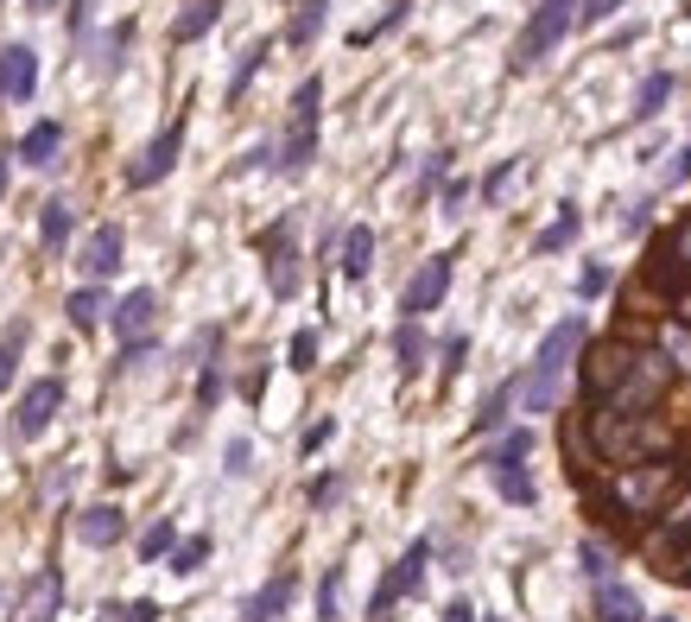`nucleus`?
I'll return each mask as SVG.
<instances>
[{
    "mask_svg": "<svg viewBox=\"0 0 691 622\" xmlns=\"http://www.w3.org/2000/svg\"><path fill=\"white\" fill-rule=\"evenodd\" d=\"M179 153H184V115H172V121L159 128V140L140 153V165L128 172V184H140V191H147V184H159L172 165H179Z\"/></svg>",
    "mask_w": 691,
    "mask_h": 622,
    "instance_id": "13",
    "label": "nucleus"
},
{
    "mask_svg": "<svg viewBox=\"0 0 691 622\" xmlns=\"http://www.w3.org/2000/svg\"><path fill=\"white\" fill-rule=\"evenodd\" d=\"M64 311H71V324H77V331H96L102 318H115V311H108V292H102V286H77V292L64 299Z\"/></svg>",
    "mask_w": 691,
    "mask_h": 622,
    "instance_id": "23",
    "label": "nucleus"
},
{
    "mask_svg": "<svg viewBox=\"0 0 691 622\" xmlns=\"http://www.w3.org/2000/svg\"><path fill=\"white\" fill-rule=\"evenodd\" d=\"M596 616L603 622H640V597L628 591V585L603 578V585H596Z\"/></svg>",
    "mask_w": 691,
    "mask_h": 622,
    "instance_id": "21",
    "label": "nucleus"
},
{
    "mask_svg": "<svg viewBox=\"0 0 691 622\" xmlns=\"http://www.w3.org/2000/svg\"><path fill=\"white\" fill-rule=\"evenodd\" d=\"M331 495H336V476H317V483H311V502H317V508H324Z\"/></svg>",
    "mask_w": 691,
    "mask_h": 622,
    "instance_id": "52",
    "label": "nucleus"
},
{
    "mask_svg": "<svg viewBox=\"0 0 691 622\" xmlns=\"http://www.w3.org/2000/svg\"><path fill=\"white\" fill-rule=\"evenodd\" d=\"M57 407H64V382H57V375L52 382H32V388L20 394V407H13V432H20V439H39L57 419Z\"/></svg>",
    "mask_w": 691,
    "mask_h": 622,
    "instance_id": "12",
    "label": "nucleus"
},
{
    "mask_svg": "<svg viewBox=\"0 0 691 622\" xmlns=\"http://www.w3.org/2000/svg\"><path fill=\"white\" fill-rule=\"evenodd\" d=\"M508 400H514V382H508V388H495V394L483 400V414H476V432H495V426L508 419Z\"/></svg>",
    "mask_w": 691,
    "mask_h": 622,
    "instance_id": "37",
    "label": "nucleus"
},
{
    "mask_svg": "<svg viewBox=\"0 0 691 622\" xmlns=\"http://www.w3.org/2000/svg\"><path fill=\"white\" fill-rule=\"evenodd\" d=\"M628 368H635V350H628V343H596V350H590V363H584V394L603 407V400L622 388V375H628Z\"/></svg>",
    "mask_w": 691,
    "mask_h": 622,
    "instance_id": "11",
    "label": "nucleus"
},
{
    "mask_svg": "<svg viewBox=\"0 0 691 622\" xmlns=\"http://www.w3.org/2000/svg\"><path fill=\"white\" fill-rule=\"evenodd\" d=\"M615 7H628V0H584V13H577V20H584V26H603Z\"/></svg>",
    "mask_w": 691,
    "mask_h": 622,
    "instance_id": "42",
    "label": "nucleus"
},
{
    "mask_svg": "<svg viewBox=\"0 0 691 622\" xmlns=\"http://www.w3.org/2000/svg\"><path fill=\"white\" fill-rule=\"evenodd\" d=\"M444 172H451V153H432V159H425V172H419V204L438 191V179H444Z\"/></svg>",
    "mask_w": 691,
    "mask_h": 622,
    "instance_id": "40",
    "label": "nucleus"
},
{
    "mask_svg": "<svg viewBox=\"0 0 691 622\" xmlns=\"http://www.w3.org/2000/svg\"><path fill=\"white\" fill-rule=\"evenodd\" d=\"M685 578H691V566H685Z\"/></svg>",
    "mask_w": 691,
    "mask_h": 622,
    "instance_id": "56",
    "label": "nucleus"
},
{
    "mask_svg": "<svg viewBox=\"0 0 691 622\" xmlns=\"http://www.w3.org/2000/svg\"><path fill=\"white\" fill-rule=\"evenodd\" d=\"M71 229H77V210L64 204V197H52V204L39 210V242H45V248H64V242H71Z\"/></svg>",
    "mask_w": 691,
    "mask_h": 622,
    "instance_id": "26",
    "label": "nucleus"
},
{
    "mask_svg": "<svg viewBox=\"0 0 691 622\" xmlns=\"http://www.w3.org/2000/svg\"><path fill=\"white\" fill-rule=\"evenodd\" d=\"M590 451L615 470L654 464L672 451V426L660 414H622V407H596L590 414Z\"/></svg>",
    "mask_w": 691,
    "mask_h": 622,
    "instance_id": "1",
    "label": "nucleus"
},
{
    "mask_svg": "<svg viewBox=\"0 0 691 622\" xmlns=\"http://www.w3.org/2000/svg\"><path fill=\"white\" fill-rule=\"evenodd\" d=\"M292 591H299V578L292 571H280L267 591H255L248 597V610H241V622H280L285 616V603H292Z\"/></svg>",
    "mask_w": 691,
    "mask_h": 622,
    "instance_id": "17",
    "label": "nucleus"
},
{
    "mask_svg": "<svg viewBox=\"0 0 691 622\" xmlns=\"http://www.w3.org/2000/svg\"><path fill=\"white\" fill-rule=\"evenodd\" d=\"M216 20H223V0H191L179 20H172V45H197Z\"/></svg>",
    "mask_w": 691,
    "mask_h": 622,
    "instance_id": "19",
    "label": "nucleus"
},
{
    "mask_svg": "<svg viewBox=\"0 0 691 622\" xmlns=\"http://www.w3.org/2000/svg\"><path fill=\"white\" fill-rule=\"evenodd\" d=\"M260 255H267V286H273V299H299V248H292V216H280L273 229L260 235Z\"/></svg>",
    "mask_w": 691,
    "mask_h": 622,
    "instance_id": "8",
    "label": "nucleus"
},
{
    "mask_svg": "<svg viewBox=\"0 0 691 622\" xmlns=\"http://www.w3.org/2000/svg\"><path fill=\"white\" fill-rule=\"evenodd\" d=\"M57 147H64V133H57V121H32L26 133H20V147H13V159H26V165H52Z\"/></svg>",
    "mask_w": 691,
    "mask_h": 622,
    "instance_id": "20",
    "label": "nucleus"
},
{
    "mask_svg": "<svg viewBox=\"0 0 691 622\" xmlns=\"http://www.w3.org/2000/svg\"><path fill=\"white\" fill-rule=\"evenodd\" d=\"M0 7H7V0H0Z\"/></svg>",
    "mask_w": 691,
    "mask_h": 622,
    "instance_id": "57",
    "label": "nucleus"
},
{
    "mask_svg": "<svg viewBox=\"0 0 691 622\" xmlns=\"http://www.w3.org/2000/svg\"><path fill=\"white\" fill-rule=\"evenodd\" d=\"M451 267H457V255L419 260V274L407 280V299H400V311H407V318H425V311L444 305V292H451Z\"/></svg>",
    "mask_w": 691,
    "mask_h": 622,
    "instance_id": "10",
    "label": "nucleus"
},
{
    "mask_svg": "<svg viewBox=\"0 0 691 622\" xmlns=\"http://www.w3.org/2000/svg\"><path fill=\"white\" fill-rule=\"evenodd\" d=\"M672 375L679 368L666 363V350H635V368L622 375V388L603 400V407H622V414H654L666 400V388H672Z\"/></svg>",
    "mask_w": 691,
    "mask_h": 622,
    "instance_id": "5",
    "label": "nucleus"
},
{
    "mask_svg": "<svg viewBox=\"0 0 691 622\" xmlns=\"http://www.w3.org/2000/svg\"><path fill=\"white\" fill-rule=\"evenodd\" d=\"M685 179H691V147L672 159V165H666V184H685Z\"/></svg>",
    "mask_w": 691,
    "mask_h": 622,
    "instance_id": "50",
    "label": "nucleus"
},
{
    "mask_svg": "<svg viewBox=\"0 0 691 622\" xmlns=\"http://www.w3.org/2000/svg\"><path fill=\"white\" fill-rule=\"evenodd\" d=\"M292 368H317V331H292Z\"/></svg>",
    "mask_w": 691,
    "mask_h": 622,
    "instance_id": "39",
    "label": "nucleus"
},
{
    "mask_svg": "<svg viewBox=\"0 0 691 622\" xmlns=\"http://www.w3.org/2000/svg\"><path fill=\"white\" fill-rule=\"evenodd\" d=\"M32 7H39V13H45V7H57V0H32Z\"/></svg>",
    "mask_w": 691,
    "mask_h": 622,
    "instance_id": "54",
    "label": "nucleus"
},
{
    "mask_svg": "<svg viewBox=\"0 0 691 622\" xmlns=\"http://www.w3.org/2000/svg\"><path fill=\"white\" fill-rule=\"evenodd\" d=\"M267 57H273V39H255V45L241 52V64H235V77H229V103H241V89L260 77V64H267Z\"/></svg>",
    "mask_w": 691,
    "mask_h": 622,
    "instance_id": "28",
    "label": "nucleus"
},
{
    "mask_svg": "<svg viewBox=\"0 0 691 622\" xmlns=\"http://www.w3.org/2000/svg\"><path fill=\"white\" fill-rule=\"evenodd\" d=\"M204 559H209V534H197V540H179V553H172V571H179V578H191Z\"/></svg>",
    "mask_w": 691,
    "mask_h": 622,
    "instance_id": "36",
    "label": "nucleus"
},
{
    "mask_svg": "<svg viewBox=\"0 0 691 622\" xmlns=\"http://www.w3.org/2000/svg\"><path fill=\"white\" fill-rule=\"evenodd\" d=\"M666 96H672V71H654V77L635 89V121H654L666 108Z\"/></svg>",
    "mask_w": 691,
    "mask_h": 622,
    "instance_id": "29",
    "label": "nucleus"
},
{
    "mask_svg": "<svg viewBox=\"0 0 691 622\" xmlns=\"http://www.w3.org/2000/svg\"><path fill=\"white\" fill-rule=\"evenodd\" d=\"M577 13H584V0H539L533 20H527V26H520V39H514V71L539 64V57L552 52L564 32L577 26Z\"/></svg>",
    "mask_w": 691,
    "mask_h": 622,
    "instance_id": "6",
    "label": "nucleus"
},
{
    "mask_svg": "<svg viewBox=\"0 0 691 622\" xmlns=\"http://www.w3.org/2000/svg\"><path fill=\"white\" fill-rule=\"evenodd\" d=\"M444 622H476V603H469V597H457V603H444Z\"/></svg>",
    "mask_w": 691,
    "mask_h": 622,
    "instance_id": "49",
    "label": "nucleus"
},
{
    "mask_svg": "<svg viewBox=\"0 0 691 622\" xmlns=\"http://www.w3.org/2000/svg\"><path fill=\"white\" fill-rule=\"evenodd\" d=\"M590 337V324H584V311H571V318H559L546 337H539L533 350V368L514 382V400L527 407V414H552L559 407V394H564V368L577 363V350H584Z\"/></svg>",
    "mask_w": 691,
    "mask_h": 622,
    "instance_id": "2",
    "label": "nucleus"
},
{
    "mask_svg": "<svg viewBox=\"0 0 691 622\" xmlns=\"http://www.w3.org/2000/svg\"><path fill=\"white\" fill-rule=\"evenodd\" d=\"M672 260H679V267L691 274V216L679 223V229H672Z\"/></svg>",
    "mask_w": 691,
    "mask_h": 622,
    "instance_id": "43",
    "label": "nucleus"
},
{
    "mask_svg": "<svg viewBox=\"0 0 691 622\" xmlns=\"http://www.w3.org/2000/svg\"><path fill=\"white\" fill-rule=\"evenodd\" d=\"M685 490V470L672 464V458H654V464H635L615 476V508H628V515H660L666 495Z\"/></svg>",
    "mask_w": 691,
    "mask_h": 622,
    "instance_id": "4",
    "label": "nucleus"
},
{
    "mask_svg": "<svg viewBox=\"0 0 691 622\" xmlns=\"http://www.w3.org/2000/svg\"><path fill=\"white\" fill-rule=\"evenodd\" d=\"M331 432H336L331 419H317V426H311L305 439H299V444H305V458H311V451H324V444H331Z\"/></svg>",
    "mask_w": 691,
    "mask_h": 622,
    "instance_id": "46",
    "label": "nucleus"
},
{
    "mask_svg": "<svg viewBox=\"0 0 691 622\" xmlns=\"http://www.w3.org/2000/svg\"><path fill=\"white\" fill-rule=\"evenodd\" d=\"M488 476H495V490L508 495L514 508H533V476H527V464H488Z\"/></svg>",
    "mask_w": 691,
    "mask_h": 622,
    "instance_id": "27",
    "label": "nucleus"
},
{
    "mask_svg": "<svg viewBox=\"0 0 691 622\" xmlns=\"http://www.w3.org/2000/svg\"><path fill=\"white\" fill-rule=\"evenodd\" d=\"M425 566H432V540H412L407 553H400V566H393V571L381 578V591L368 597V616L381 622L387 610L400 603V597H412V591H419V585H425Z\"/></svg>",
    "mask_w": 691,
    "mask_h": 622,
    "instance_id": "7",
    "label": "nucleus"
},
{
    "mask_svg": "<svg viewBox=\"0 0 691 622\" xmlns=\"http://www.w3.org/2000/svg\"><path fill=\"white\" fill-rule=\"evenodd\" d=\"M57 603H64V578H57V571H45V578L26 591V610H20V622H52Z\"/></svg>",
    "mask_w": 691,
    "mask_h": 622,
    "instance_id": "25",
    "label": "nucleus"
},
{
    "mask_svg": "<svg viewBox=\"0 0 691 622\" xmlns=\"http://www.w3.org/2000/svg\"><path fill=\"white\" fill-rule=\"evenodd\" d=\"M26 324H7V337H0V394H7V382L20 375V350H26Z\"/></svg>",
    "mask_w": 691,
    "mask_h": 622,
    "instance_id": "32",
    "label": "nucleus"
},
{
    "mask_svg": "<svg viewBox=\"0 0 691 622\" xmlns=\"http://www.w3.org/2000/svg\"><path fill=\"white\" fill-rule=\"evenodd\" d=\"M216 394H223V375H216V368H204V382H197V400H204V407H216Z\"/></svg>",
    "mask_w": 691,
    "mask_h": 622,
    "instance_id": "48",
    "label": "nucleus"
},
{
    "mask_svg": "<svg viewBox=\"0 0 691 622\" xmlns=\"http://www.w3.org/2000/svg\"><path fill=\"white\" fill-rule=\"evenodd\" d=\"M115 337H121V350H147V337H153V324H159V292L153 286H133L128 299L115 305Z\"/></svg>",
    "mask_w": 691,
    "mask_h": 622,
    "instance_id": "9",
    "label": "nucleus"
},
{
    "mask_svg": "<svg viewBox=\"0 0 691 622\" xmlns=\"http://www.w3.org/2000/svg\"><path fill=\"white\" fill-rule=\"evenodd\" d=\"M317 108H324V77H305L292 89V121H285V140H280L285 179H305V165L317 159Z\"/></svg>",
    "mask_w": 691,
    "mask_h": 622,
    "instance_id": "3",
    "label": "nucleus"
},
{
    "mask_svg": "<svg viewBox=\"0 0 691 622\" xmlns=\"http://www.w3.org/2000/svg\"><path fill=\"white\" fill-rule=\"evenodd\" d=\"M121 248H128V235H121V223H102V229H89V242H83L77 267L89 274V280H108V274L121 267Z\"/></svg>",
    "mask_w": 691,
    "mask_h": 622,
    "instance_id": "14",
    "label": "nucleus"
},
{
    "mask_svg": "<svg viewBox=\"0 0 691 622\" xmlns=\"http://www.w3.org/2000/svg\"><path fill=\"white\" fill-rule=\"evenodd\" d=\"M660 350H666V363H672V368H685V375H691V324H685V318H666V324H660Z\"/></svg>",
    "mask_w": 691,
    "mask_h": 622,
    "instance_id": "30",
    "label": "nucleus"
},
{
    "mask_svg": "<svg viewBox=\"0 0 691 622\" xmlns=\"http://www.w3.org/2000/svg\"><path fill=\"white\" fill-rule=\"evenodd\" d=\"M368 267H375V229L356 223L343 235V280H368Z\"/></svg>",
    "mask_w": 691,
    "mask_h": 622,
    "instance_id": "22",
    "label": "nucleus"
},
{
    "mask_svg": "<svg viewBox=\"0 0 691 622\" xmlns=\"http://www.w3.org/2000/svg\"><path fill=\"white\" fill-rule=\"evenodd\" d=\"M527 458H533V432H527V426H514V432L488 451L483 464H527Z\"/></svg>",
    "mask_w": 691,
    "mask_h": 622,
    "instance_id": "33",
    "label": "nucleus"
},
{
    "mask_svg": "<svg viewBox=\"0 0 691 622\" xmlns=\"http://www.w3.org/2000/svg\"><path fill=\"white\" fill-rule=\"evenodd\" d=\"M331 7H336V0H299V13H292V26H285V45H299V52H305L311 39L324 32Z\"/></svg>",
    "mask_w": 691,
    "mask_h": 622,
    "instance_id": "24",
    "label": "nucleus"
},
{
    "mask_svg": "<svg viewBox=\"0 0 691 622\" xmlns=\"http://www.w3.org/2000/svg\"><path fill=\"white\" fill-rule=\"evenodd\" d=\"M128 45H133V26H128V20H121V26H115V32H108V39H102V71H108V77L121 71V52H128Z\"/></svg>",
    "mask_w": 691,
    "mask_h": 622,
    "instance_id": "38",
    "label": "nucleus"
},
{
    "mask_svg": "<svg viewBox=\"0 0 691 622\" xmlns=\"http://www.w3.org/2000/svg\"><path fill=\"white\" fill-rule=\"evenodd\" d=\"M32 89H39V57H32V45H7L0 52V96L7 103H32Z\"/></svg>",
    "mask_w": 691,
    "mask_h": 622,
    "instance_id": "15",
    "label": "nucleus"
},
{
    "mask_svg": "<svg viewBox=\"0 0 691 622\" xmlns=\"http://www.w3.org/2000/svg\"><path fill=\"white\" fill-rule=\"evenodd\" d=\"M140 553H147V559L179 553V527H172V521H153V527H147V540H140Z\"/></svg>",
    "mask_w": 691,
    "mask_h": 622,
    "instance_id": "35",
    "label": "nucleus"
},
{
    "mask_svg": "<svg viewBox=\"0 0 691 622\" xmlns=\"http://www.w3.org/2000/svg\"><path fill=\"white\" fill-rule=\"evenodd\" d=\"M463 356H469V337H451V343H444V375H457Z\"/></svg>",
    "mask_w": 691,
    "mask_h": 622,
    "instance_id": "47",
    "label": "nucleus"
},
{
    "mask_svg": "<svg viewBox=\"0 0 691 622\" xmlns=\"http://www.w3.org/2000/svg\"><path fill=\"white\" fill-rule=\"evenodd\" d=\"M577 229H584V210H577V204H559V216H552V223L533 235V255H559V248H571V242H577Z\"/></svg>",
    "mask_w": 691,
    "mask_h": 622,
    "instance_id": "18",
    "label": "nucleus"
},
{
    "mask_svg": "<svg viewBox=\"0 0 691 622\" xmlns=\"http://www.w3.org/2000/svg\"><path fill=\"white\" fill-rule=\"evenodd\" d=\"M584 571H590V578H596V585L609 578V553H603V546H596V540L584 546Z\"/></svg>",
    "mask_w": 691,
    "mask_h": 622,
    "instance_id": "44",
    "label": "nucleus"
},
{
    "mask_svg": "<svg viewBox=\"0 0 691 622\" xmlns=\"http://www.w3.org/2000/svg\"><path fill=\"white\" fill-rule=\"evenodd\" d=\"M121 622H159V603H128V610H121Z\"/></svg>",
    "mask_w": 691,
    "mask_h": 622,
    "instance_id": "51",
    "label": "nucleus"
},
{
    "mask_svg": "<svg viewBox=\"0 0 691 622\" xmlns=\"http://www.w3.org/2000/svg\"><path fill=\"white\" fill-rule=\"evenodd\" d=\"M660 622H672V616H660Z\"/></svg>",
    "mask_w": 691,
    "mask_h": 622,
    "instance_id": "55",
    "label": "nucleus"
},
{
    "mask_svg": "<svg viewBox=\"0 0 691 622\" xmlns=\"http://www.w3.org/2000/svg\"><path fill=\"white\" fill-rule=\"evenodd\" d=\"M603 286H609V267H584V280H577V292H584V299H596Z\"/></svg>",
    "mask_w": 691,
    "mask_h": 622,
    "instance_id": "45",
    "label": "nucleus"
},
{
    "mask_svg": "<svg viewBox=\"0 0 691 622\" xmlns=\"http://www.w3.org/2000/svg\"><path fill=\"white\" fill-rule=\"evenodd\" d=\"M121 534H128V515H121L115 502H96V508H83L77 515V540L83 546H115Z\"/></svg>",
    "mask_w": 691,
    "mask_h": 622,
    "instance_id": "16",
    "label": "nucleus"
},
{
    "mask_svg": "<svg viewBox=\"0 0 691 622\" xmlns=\"http://www.w3.org/2000/svg\"><path fill=\"white\" fill-rule=\"evenodd\" d=\"M514 165H520V159H501V165H495V172L483 179V197H488V204H501V191L514 184Z\"/></svg>",
    "mask_w": 691,
    "mask_h": 622,
    "instance_id": "41",
    "label": "nucleus"
},
{
    "mask_svg": "<svg viewBox=\"0 0 691 622\" xmlns=\"http://www.w3.org/2000/svg\"><path fill=\"white\" fill-rule=\"evenodd\" d=\"M393 356H400V368H407V375H419V368H425V331H419V318H407V324H400Z\"/></svg>",
    "mask_w": 691,
    "mask_h": 622,
    "instance_id": "31",
    "label": "nucleus"
},
{
    "mask_svg": "<svg viewBox=\"0 0 691 622\" xmlns=\"http://www.w3.org/2000/svg\"><path fill=\"white\" fill-rule=\"evenodd\" d=\"M0 191H7V147H0Z\"/></svg>",
    "mask_w": 691,
    "mask_h": 622,
    "instance_id": "53",
    "label": "nucleus"
},
{
    "mask_svg": "<svg viewBox=\"0 0 691 622\" xmlns=\"http://www.w3.org/2000/svg\"><path fill=\"white\" fill-rule=\"evenodd\" d=\"M317 616H324V622H336V616H343V571H324V585H317Z\"/></svg>",
    "mask_w": 691,
    "mask_h": 622,
    "instance_id": "34",
    "label": "nucleus"
}]
</instances>
